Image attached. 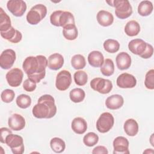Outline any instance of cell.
Instances as JSON below:
<instances>
[{
  "mask_svg": "<svg viewBox=\"0 0 154 154\" xmlns=\"http://www.w3.org/2000/svg\"><path fill=\"white\" fill-rule=\"evenodd\" d=\"M47 66L48 59L42 55L28 57L24 60L22 64V68L28 78L36 83L40 82L45 78Z\"/></svg>",
  "mask_w": 154,
  "mask_h": 154,
  "instance_id": "1",
  "label": "cell"
},
{
  "mask_svg": "<svg viewBox=\"0 0 154 154\" xmlns=\"http://www.w3.org/2000/svg\"><path fill=\"white\" fill-rule=\"evenodd\" d=\"M57 109L53 96L44 94L39 97L37 103L33 106L32 113L37 119H51L56 114Z\"/></svg>",
  "mask_w": 154,
  "mask_h": 154,
  "instance_id": "2",
  "label": "cell"
},
{
  "mask_svg": "<svg viewBox=\"0 0 154 154\" xmlns=\"http://www.w3.org/2000/svg\"><path fill=\"white\" fill-rule=\"evenodd\" d=\"M106 2L115 8V14L119 19H125L132 13V7L128 0L106 1Z\"/></svg>",
  "mask_w": 154,
  "mask_h": 154,
  "instance_id": "3",
  "label": "cell"
},
{
  "mask_svg": "<svg viewBox=\"0 0 154 154\" xmlns=\"http://www.w3.org/2000/svg\"><path fill=\"white\" fill-rule=\"evenodd\" d=\"M47 14L46 7L42 4H36L33 6L28 12L26 19L27 22L32 25L38 24Z\"/></svg>",
  "mask_w": 154,
  "mask_h": 154,
  "instance_id": "4",
  "label": "cell"
},
{
  "mask_svg": "<svg viewBox=\"0 0 154 154\" xmlns=\"http://www.w3.org/2000/svg\"><path fill=\"white\" fill-rule=\"evenodd\" d=\"M5 144L10 147L12 153L14 154H22L24 152L23 139L19 135L9 134L6 137Z\"/></svg>",
  "mask_w": 154,
  "mask_h": 154,
  "instance_id": "5",
  "label": "cell"
},
{
  "mask_svg": "<svg viewBox=\"0 0 154 154\" xmlns=\"http://www.w3.org/2000/svg\"><path fill=\"white\" fill-rule=\"evenodd\" d=\"M114 123L113 116L108 112H105L101 114L96 122V129L100 133H106L111 130Z\"/></svg>",
  "mask_w": 154,
  "mask_h": 154,
  "instance_id": "6",
  "label": "cell"
},
{
  "mask_svg": "<svg viewBox=\"0 0 154 154\" xmlns=\"http://www.w3.org/2000/svg\"><path fill=\"white\" fill-rule=\"evenodd\" d=\"M91 88L99 93L108 94L112 89V82L102 78H95L90 81Z\"/></svg>",
  "mask_w": 154,
  "mask_h": 154,
  "instance_id": "7",
  "label": "cell"
},
{
  "mask_svg": "<svg viewBox=\"0 0 154 154\" xmlns=\"http://www.w3.org/2000/svg\"><path fill=\"white\" fill-rule=\"evenodd\" d=\"M72 83L71 73L66 70L58 72L56 76L55 87L60 91H65L69 88Z\"/></svg>",
  "mask_w": 154,
  "mask_h": 154,
  "instance_id": "8",
  "label": "cell"
},
{
  "mask_svg": "<svg viewBox=\"0 0 154 154\" xmlns=\"http://www.w3.org/2000/svg\"><path fill=\"white\" fill-rule=\"evenodd\" d=\"M26 4L22 0H10L7 3L8 11L16 17L22 16L26 10Z\"/></svg>",
  "mask_w": 154,
  "mask_h": 154,
  "instance_id": "9",
  "label": "cell"
},
{
  "mask_svg": "<svg viewBox=\"0 0 154 154\" xmlns=\"http://www.w3.org/2000/svg\"><path fill=\"white\" fill-rule=\"evenodd\" d=\"M16 59V52L11 49H7L2 51L0 55V67L4 70L10 69Z\"/></svg>",
  "mask_w": 154,
  "mask_h": 154,
  "instance_id": "10",
  "label": "cell"
},
{
  "mask_svg": "<svg viewBox=\"0 0 154 154\" xmlns=\"http://www.w3.org/2000/svg\"><path fill=\"white\" fill-rule=\"evenodd\" d=\"M23 73L19 68H13L10 70L5 75V78L8 84L12 87H19L23 79Z\"/></svg>",
  "mask_w": 154,
  "mask_h": 154,
  "instance_id": "11",
  "label": "cell"
},
{
  "mask_svg": "<svg viewBox=\"0 0 154 154\" xmlns=\"http://www.w3.org/2000/svg\"><path fill=\"white\" fill-rule=\"evenodd\" d=\"M117 85L122 88H132L136 86L137 79L135 77L128 73L120 74L117 78Z\"/></svg>",
  "mask_w": 154,
  "mask_h": 154,
  "instance_id": "12",
  "label": "cell"
},
{
  "mask_svg": "<svg viewBox=\"0 0 154 154\" xmlns=\"http://www.w3.org/2000/svg\"><path fill=\"white\" fill-rule=\"evenodd\" d=\"M114 154H129V141L124 137L119 136L113 141Z\"/></svg>",
  "mask_w": 154,
  "mask_h": 154,
  "instance_id": "13",
  "label": "cell"
},
{
  "mask_svg": "<svg viewBox=\"0 0 154 154\" xmlns=\"http://www.w3.org/2000/svg\"><path fill=\"white\" fill-rule=\"evenodd\" d=\"M148 43L140 38H135L128 43L129 50L134 54L141 57L146 51Z\"/></svg>",
  "mask_w": 154,
  "mask_h": 154,
  "instance_id": "14",
  "label": "cell"
},
{
  "mask_svg": "<svg viewBox=\"0 0 154 154\" xmlns=\"http://www.w3.org/2000/svg\"><path fill=\"white\" fill-rule=\"evenodd\" d=\"M25 119L20 114L15 113L8 118V125L13 131H18L23 129L25 126Z\"/></svg>",
  "mask_w": 154,
  "mask_h": 154,
  "instance_id": "15",
  "label": "cell"
},
{
  "mask_svg": "<svg viewBox=\"0 0 154 154\" xmlns=\"http://www.w3.org/2000/svg\"><path fill=\"white\" fill-rule=\"evenodd\" d=\"M0 33L2 38L13 43H17L22 38V33L13 26H11L8 30L5 32H0Z\"/></svg>",
  "mask_w": 154,
  "mask_h": 154,
  "instance_id": "16",
  "label": "cell"
},
{
  "mask_svg": "<svg viewBox=\"0 0 154 154\" xmlns=\"http://www.w3.org/2000/svg\"><path fill=\"white\" fill-rule=\"evenodd\" d=\"M116 62L117 67L119 70H127L131 65V57L127 52H121L117 54L116 58Z\"/></svg>",
  "mask_w": 154,
  "mask_h": 154,
  "instance_id": "17",
  "label": "cell"
},
{
  "mask_svg": "<svg viewBox=\"0 0 154 154\" xmlns=\"http://www.w3.org/2000/svg\"><path fill=\"white\" fill-rule=\"evenodd\" d=\"M64 57L59 53L51 54L48 60V67L51 70H58L61 69L64 64Z\"/></svg>",
  "mask_w": 154,
  "mask_h": 154,
  "instance_id": "18",
  "label": "cell"
},
{
  "mask_svg": "<svg viewBox=\"0 0 154 154\" xmlns=\"http://www.w3.org/2000/svg\"><path fill=\"white\" fill-rule=\"evenodd\" d=\"M124 103L123 97L120 94H112L108 97L105 100L106 108L111 110L118 109L120 108Z\"/></svg>",
  "mask_w": 154,
  "mask_h": 154,
  "instance_id": "19",
  "label": "cell"
},
{
  "mask_svg": "<svg viewBox=\"0 0 154 154\" xmlns=\"http://www.w3.org/2000/svg\"><path fill=\"white\" fill-rule=\"evenodd\" d=\"M96 19L100 25L106 27L112 24L114 22V16L110 12L102 10L97 13Z\"/></svg>",
  "mask_w": 154,
  "mask_h": 154,
  "instance_id": "20",
  "label": "cell"
},
{
  "mask_svg": "<svg viewBox=\"0 0 154 154\" xmlns=\"http://www.w3.org/2000/svg\"><path fill=\"white\" fill-rule=\"evenodd\" d=\"M88 62L93 67H100L104 62L103 55L99 51H93L88 55Z\"/></svg>",
  "mask_w": 154,
  "mask_h": 154,
  "instance_id": "21",
  "label": "cell"
},
{
  "mask_svg": "<svg viewBox=\"0 0 154 154\" xmlns=\"http://www.w3.org/2000/svg\"><path fill=\"white\" fill-rule=\"evenodd\" d=\"M71 128L73 131L77 134H83L87 129V123L82 117H75L72 122Z\"/></svg>",
  "mask_w": 154,
  "mask_h": 154,
  "instance_id": "22",
  "label": "cell"
},
{
  "mask_svg": "<svg viewBox=\"0 0 154 154\" xmlns=\"http://www.w3.org/2000/svg\"><path fill=\"white\" fill-rule=\"evenodd\" d=\"M123 129L128 136L134 137L138 132V124L135 120L129 119L124 123Z\"/></svg>",
  "mask_w": 154,
  "mask_h": 154,
  "instance_id": "23",
  "label": "cell"
},
{
  "mask_svg": "<svg viewBox=\"0 0 154 154\" xmlns=\"http://www.w3.org/2000/svg\"><path fill=\"white\" fill-rule=\"evenodd\" d=\"M140 31V24L138 22L134 20L129 21L125 26V32L129 37H134L138 35Z\"/></svg>",
  "mask_w": 154,
  "mask_h": 154,
  "instance_id": "24",
  "label": "cell"
},
{
  "mask_svg": "<svg viewBox=\"0 0 154 154\" xmlns=\"http://www.w3.org/2000/svg\"><path fill=\"white\" fill-rule=\"evenodd\" d=\"M63 35L68 40H74L78 35V29L75 24H70L63 28Z\"/></svg>",
  "mask_w": 154,
  "mask_h": 154,
  "instance_id": "25",
  "label": "cell"
},
{
  "mask_svg": "<svg viewBox=\"0 0 154 154\" xmlns=\"http://www.w3.org/2000/svg\"><path fill=\"white\" fill-rule=\"evenodd\" d=\"M153 10V4L150 1H143L138 6V13L141 16H147L150 15Z\"/></svg>",
  "mask_w": 154,
  "mask_h": 154,
  "instance_id": "26",
  "label": "cell"
},
{
  "mask_svg": "<svg viewBox=\"0 0 154 154\" xmlns=\"http://www.w3.org/2000/svg\"><path fill=\"white\" fill-rule=\"evenodd\" d=\"M11 22L9 16L0 8V32H5L11 27Z\"/></svg>",
  "mask_w": 154,
  "mask_h": 154,
  "instance_id": "27",
  "label": "cell"
},
{
  "mask_svg": "<svg viewBox=\"0 0 154 154\" xmlns=\"http://www.w3.org/2000/svg\"><path fill=\"white\" fill-rule=\"evenodd\" d=\"M51 149L55 153H62L66 148V144L63 140L58 137L52 138L50 141Z\"/></svg>",
  "mask_w": 154,
  "mask_h": 154,
  "instance_id": "28",
  "label": "cell"
},
{
  "mask_svg": "<svg viewBox=\"0 0 154 154\" xmlns=\"http://www.w3.org/2000/svg\"><path fill=\"white\" fill-rule=\"evenodd\" d=\"M102 74L105 76H110L114 72V64L113 61L110 58H106L102 66L100 67Z\"/></svg>",
  "mask_w": 154,
  "mask_h": 154,
  "instance_id": "29",
  "label": "cell"
},
{
  "mask_svg": "<svg viewBox=\"0 0 154 154\" xmlns=\"http://www.w3.org/2000/svg\"><path fill=\"white\" fill-rule=\"evenodd\" d=\"M85 97V91L80 88L72 89L69 93L70 99L74 103H79L84 100Z\"/></svg>",
  "mask_w": 154,
  "mask_h": 154,
  "instance_id": "30",
  "label": "cell"
},
{
  "mask_svg": "<svg viewBox=\"0 0 154 154\" xmlns=\"http://www.w3.org/2000/svg\"><path fill=\"white\" fill-rule=\"evenodd\" d=\"M103 48L108 53L114 54L117 52L120 48V43L114 39L109 38L106 40L103 44Z\"/></svg>",
  "mask_w": 154,
  "mask_h": 154,
  "instance_id": "31",
  "label": "cell"
},
{
  "mask_svg": "<svg viewBox=\"0 0 154 154\" xmlns=\"http://www.w3.org/2000/svg\"><path fill=\"white\" fill-rule=\"evenodd\" d=\"M71 65L76 70L84 69L86 66L85 57L81 54H76L71 58Z\"/></svg>",
  "mask_w": 154,
  "mask_h": 154,
  "instance_id": "32",
  "label": "cell"
},
{
  "mask_svg": "<svg viewBox=\"0 0 154 154\" xmlns=\"http://www.w3.org/2000/svg\"><path fill=\"white\" fill-rule=\"evenodd\" d=\"M60 26L64 27L70 24H75V18L72 13L69 11H63L59 19Z\"/></svg>",
  "mask_w": 154,
  "mask_h": 154,
  "instance_id": "33",
  "label": "cell"
},
{
  "mask_svg": "<svg viewBox=\"0 0 154 154\" xmlns=\"http://www.w3.org/2000/svg\"><path fill=\"white\" fill-rule=\"evenodd\" d=\"M16 102L19 108L22 109H26L31 105V98L27 94H21L17 97Z\"/></svg>",
  "mask_w": 154,
  "mask_h": 154,
  "instance_id": "34",
  "label": "cell"
},
{
  "mask_svg": "<svg viewBox=\"0 0 154 154\" xmlns=\"http://www.w3.org/2000/svg\"><path fill=\"white\" fill-rule=\"evenodd\" d=\"M74 81L75 84L79 86L85 85L88 81V75L87 73L83 70H78L73 75Z\"/></svg>",
  "mask_w": 154,
  "mask_h": 154,
  "instance_id": "35",
  "label": "cell"
},
{
  "mask_svg": "<svg viewBox=\"0 0 154 154\" xmlns=\"http://www.w3.org/2000/svg\"><path fill=\"white\" fill-rule=\"evenodd\" d=\"M99 141L98 135L93 132L87 133L83 137L84 144L88 147H92L95 146Z\"/></svg>",
  "mask_w": 154,
  "mask_h": 154,
  "instance_id": "36",
  "label": "cell"
},
{
  "mask_svg": "<svg viewBox=\"0 0 154 154\" xmlns=\"http://www.w3.org/2000/svg\"><path fill=\"white\" fill-rule=\"evenodd\" d=\"M144 85L149 90L154 89V70H149L145 76Z\"/></svg>",
  "mask_w": 154,
  "mask_h": 154,
  "instance_id": "37",
  "label": "cell"
},
{
  "mask_svg": "<svg viewBox=\"0 0 154 154\" xmlns=\"http://www.w3.org/2000/svg\"><path fill=\"white\" fill-rule=\"evenodd\" d=\"M15 96V93L13 90L5 89L1 94V98L2 102L5 103L11 102Z\"/></svg>",
  "mask_w": 154,
  "mask_h": 154,
  "instance_id": "38",
  "label": "cell"
},
{
  "mask_svg": "<svg viewBox=\"0 0 154 154\" xmlns=\"http://www.w3.org/2000/svg\"><path fill=\"white\" fill-rule=\"evenodd\" d=\"M63 11L62 10H56L54 11L50 16V22L51 24L55 26H60L59 19L61 14Z\"/></svg>",
  "mask_w": 154,
  "mask_h": 154,
  "instance_id": "39",
  "label": "cell"
},
{
  "mask_svg": "<svg viewBox=\"0 0 154 154\" xmlns=\"http://www.w3.org/2000/svg\"><path fill=\"white\" fill-rule=\"evenodd\" d=\"M36 82L28 78L25 79L23 83V89L28 92L34 91L37 87Z\"/></svg>",
  "mask_w": 154,
  "mask_h": 154,
  "instance_id": "40",
  "label": "cell"
},
{
  "mask_svg": "<svg viewBox=\"0 0 154 154\" xmlns=\"http://www.w3.org/2000/svg\"><path fill=\"white\" fill-rule=\"evenodd\" d=\"M0 132H1V138L0 141L2 143L5 144L6 137L10 134H12V132L11 130H10L8 128L3 127L0 129Z\"/></svg>",
  "mask_w": 154,
  "mask_h": 154,
  "instance_id": "41",
  "label": "cell"
},
{
  "mask_svg": "<svg viewBox=\"0 0 154 154\" xmlns=\"http://www.w3.org/2000/svg\"><path fill=\"white\" fill-rule=\"evenodd\" d=\"M153 48L152 45L148 43L147 48L146 51L140 57H141L142 58H144V59H148L153 55Z\"/></svg>",
  "mask_w": 154,
  "mask_h": 154,
  "instance_id": "42",
  "label": "cell"
},
{
  "mask_svg": "<svg viewBox=\"0 0 154 154\" xmlns=\"http://www.w3.org/2000/svg\"><path fill=\"white\" fill-rule=\"evenodd\" d=\"M93 154H108L107 149L103 146H98L95 147L92 150Z\"/></svg>",
  "mask_w": 154,
  "mask_h": 154,
  "instance_id": "43",
  "label": "cell"
},
{
  "mask_svg": "<svg viewBox=\"0 0 154 154\" xmlns=\"http://www.w3.org/2000/svg\"><path fill=\"white\" fill-rule=\"evenodd\" d=\"M154 151L152 149H147L146 150L143 152V153H153Z\"/></svg>",
  "mask_w": 154,
  "mask_h": 154,
  "instance_id": "44",
  "label": "cell"
}]
</instances>
